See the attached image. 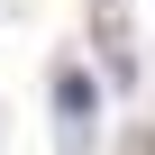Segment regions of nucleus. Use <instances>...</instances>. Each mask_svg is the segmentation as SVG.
Here are the masks:
<instances>
[{"mask_svg":"<svg viewBox=\"0 0 155 155\" xmlns=\"http://www.w3.org/2000/svg\"><path fill=\"white\" fill-rule=\"evenodd\" d=\"M55 110H64V119H91V110H101V91H91V73H82V64H64V73H55Z\"/></svg>","mask_w":155,"mask_h":155,"instance_id":"f257e3e1","label":"nucleus"}]
</instances>
